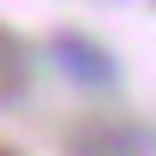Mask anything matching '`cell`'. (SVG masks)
<instances>
[{
    "instance_id": "6da1fadb",
    "label": "cell",
    "mask_w": 156,
    "mask_h": 156,
    "mask_svg": "<svg viewBox=\"0 0 156 156\" xmlns=\"http://www.w3.org/2000/svg\"><path fill=\"white\" fill-rule=\"evenodd\" d=\"M0 66H6V72H12V66H18V42L6 36V30H0Z\"/></svg>"
},
{
    "instance_id": "7a4b0ae2",
    "label": "cell",
    "mask_w": 156,
    "mask_h": 156,
    "mask_svg": "<svg viewBox=\"0 0 156 156\" xmlns=\"http://www.w3.org/2000/svg\"><path fill=\"white\" fill-rule=\"evenodd\" d=\"M0 156H12V150H0Z\"/></svg>"
}]
</instances>
